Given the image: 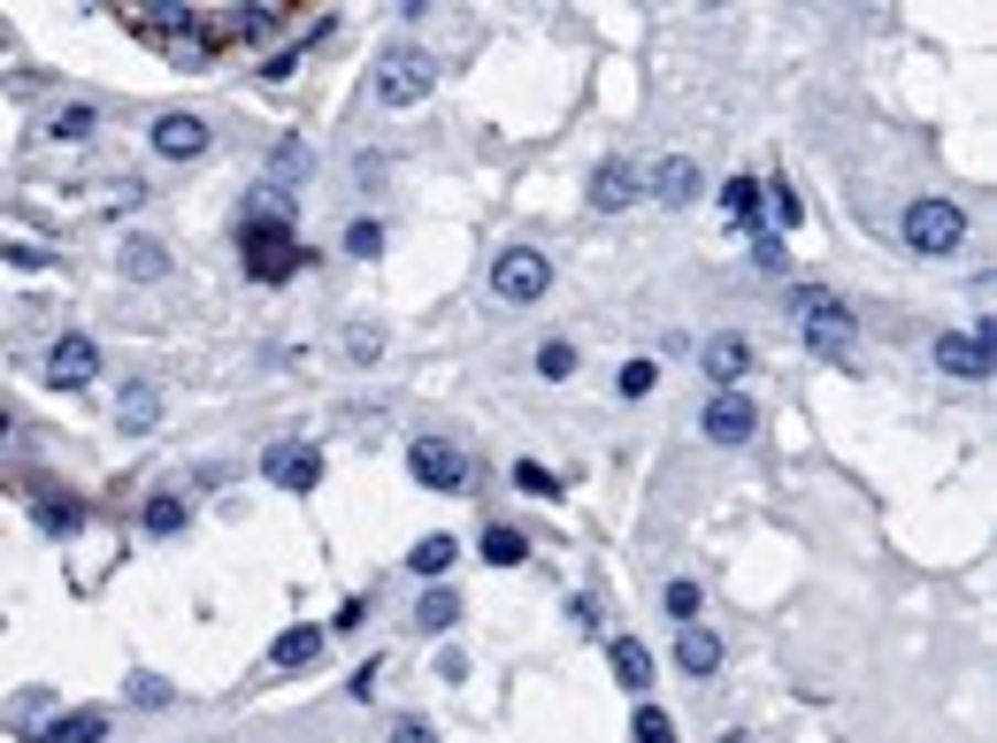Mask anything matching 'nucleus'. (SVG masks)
I'll return each instance as SVG.
<instances>
[{
	"instance_id": "f257e3e1",
	"label": "nucleus",
	"mask_w": 997,
	"mask_h": 743,
	"mask_svg": "<svg viewBox=\"0 0 997 743\" xmlns=\"http://www.w3.org/2000/svg\"><path fill=\"white\" fill-rule=\"evenodd\" d=\"M238 254H246V277H254V284H285V277L308 269V254L292 246V200H285L277 184L254 192V207H246V223H238Z\"/></svg>"
},
{
	"instance_id": "f03ea898",
	"label": "nucleus",
	"mask_w": 997,
	"mask_h": 743,
	"mask_svg": "<svg viewBox=\"0 0 997 743\" xmlns=\"http://www.w3.org/2000/svg\"><path fill=\"white\" fill-rule=\"evenodd\" d=\"M783 306H791L798 337H806L822 360H844V353H851V330H859V322H851V306H844L829 284H798V292L783 299Z\"/></svg>"
},
{
	"instance_id": "7ed1b4c3",
	"label": "nucleus",
	"mask_w": 997,
	"mask_h": 743,
	"mask_svg": "<svg viewBox=\"0 0 997 743\" xmlns=\"http://www.w3.org/2000/svg\"><path fill=\"white\" fill-rule=\"evenodd\" d=\"M898 230H905V246H913L921 261H944V254L967 246V207H960V200H913Z\"/></svg>"
},
{
	"instance_id": "20e7f679",
	"label": "nucleus",
	"mask_w": 997,
	"mask_h": 743,
	"mask_svg": "<svg viewBox=\"0 0 997 743\" xmlns=\"http://www.w3.org/2000/svg\"><path fill=\"white\" fill-rule=\"evenodd\" d=\"M430 85H438V62L422 46H384L376 54V100L384 108H422Z\"/></svg>"
},
{
	"instance_id": "39448f33",
	"label": "nucleus",
	"mask_w": 997,
	"mask_h": 743,
	"mask_svg": "<svg viewBox=\"0 0 997 743\" xmlns=\"http://www.w3.org/2000/svg\"><path fill=\"white\" fill-rule=\"evenodd\" d=\"M407 475H415L422 491H469V483H476V460L461 445H446V438H415V445H407Z\"/></svg>"
},
{
	"instance_id": "423d86ee",
	"label": "nucleus",
	"mask_w": 997,
	"mask_h": 743,
	"mask_svg": "<svg viewBox=\"0 0 997 743\" xmlns=\"http://www.w3.org/2000/svg\"><path fill=\"white\" fill-rule=\"evenodd\" d=\"M492 292L506 299V306H529V299L553 292V261L537 254V246H506L492 261Z\"/></svg>"
},
{
	"instance_id": "0eeeda50",
	"label": "nucleus",
	"mask_w": 997,
	"mask_h": 743,
	"mask_svg": "<svg viewBox=\"0 0 997 743\" xmlns=\"http://www.w3.org/2000/svg\"><path fill=\"white\" fill-rule=\"evenodd\" d=\"M698 430H706V445H752V430H760V407H752V391L737 384V391H706V407H698Z\"/></svg>"
},
{
	"instance_id": "6e6552de",
	"label": "nucleus",
	"mask_w": 997,
	"mask_h": 743,
	"mask_svg": "<svg viewBox=\"0 0 997 743\" xmlns=\"http://www.w3.org/2000/svg\"><path fill=\"white\" fill-rule=\"evenodd\" d=\"M936 368H944L952 384H990V322L944 330V337H936Z\"/></svg>"
},
{
	"instance_id": "1a4fd4ad",
	"label": "nucleus",
	"mask_w": 997,
	"mask_h": 743,
	"mask_svg": "<svg viewBox=\"0 0 997 743\" xmlns=\"http://www.w3.org/2000/svg\"><path fill=\"white\" fill-rule=\"evenodd\" d=\"M93 376H100V337L62 330V337L46 345V384H54V391H85Z\"/></svg>"
},
{
	"instance_id": "9d476101",
	"label": "nucleus",
	"mask_w": 997,
	"mask_h": 743,
	"mask_svg": "<svg viewBox=\"0 0 997 743\" xmlns=\"http://www.w3.org/2000/svg\"><path fill=\"white\" fill-rule=\"evenodd\" d=\"M147 147L162 153V161H200V153H207V116H192V108H162V116H154V131H147Z\"/></svg>"
},
{
	"instance_id": "9b49d317",
	"label": "nucleus",
	"mask_w": 997,
	"mask_h": 743,
	"mask_svg": "<svg viewBox=\"0 0 997 743\" xmlns=\"http://www.w3.org/2000/svg\"><path fill=\"white\" fill-rule=\"evenodd\" d=\"M637 192H645V169H637V161L607 153V161L591 169V207H599V215H622V207H637Z\"/></svg>"
},
{
	"instance_id": "f8f14e48",
	"label": "nucleus",
	"mask_w": 997,
	"mask_h": 743,
	"mask_svg": "<svg viewBox=\"0 0 997 743\" xmlns=\"http://www.w3.org/2000/svg\"><path fill=\"white\" fill-rule=\"evenodd\" d=\"M261 475H269L277 491H315V483H323V452L315 445H269L261 452Z\"/></svg>"
},
{
	"instance_id": "ddd939ff",
	"label": "nucleus",
	"mask_w": 997,
	"mask_h": 743,
	"mask_svg": "<svg viewBox=\"0 0 997 743\" xmlns=\"http://www.w3.org/2000/svg\"><path fill=\"white\" fill-rule=\"evenodd\" d=\"M645 192H653L661 207H690V200L706 192V176H698V161H690V153H661V161H653V176H645Z\"/></svg>"
},
{
	"instance_id": "4468645a",
	"label": "nucleus",
	"mask_w": 997,
	"mask_h": 743,
	"mask_svg": "<svg viewBox=\"0 0 997 743\" xmlns=\"http://www.w3.org/2000/svg\"><path fill=\"white\" fill-rule=\"evenodd\" d=\"M607 659H614V682L645 706L653 698V644L645 636H607Z\"/></svg>"
},
{
	"instance_id": "2eb2a0df",
	"label": "nucleus",
	"mask_w": 997,
	"mask_h": 743,
	"mask_svg": "<svg viewBox=\"0 0 997 743\" xmlns=\"http://www.w3.org/2000/svg\"><path fill=\"white\" fill-rule=\"evenodd\" d=\"M698 360H706L714 391H737V384L752 376V345H744V337H706V353H698Z\"/></svg>"
},
{
	"instance_id": "dca6fc26",
	"label": "nucleus",
	"mask_w": 997,
	"mask_h": 743,
	"mask_svg": "<svg viewBox=\"0 0 997 743\" xmlns=\"http://www.w3.org/2000/svg\"><path fill=\"white\" fill-rule=\"evenodd\" d=\"M154 422H162V384H124L116 391V430L124 438H147Z\"/></svg>"
},
{
	"instance_id": "f3484780",
	"label": "nucleus",
	"mask_w": 997,
	"mask_h": 743,
	"mask_svg": "<svg viewBox=\"0 0 997 743\" xmlns=\"http://www.w3.org/2000/svg\"><path fill=\"white\" fill-rule=\"evenodd\" d=\"M675 667H683V675H698V682H706V675H721V636H714V628H698V621H683V628H675Z\"/></svg>"
},
{
	"instance_id": "a211bd4d",
	"label": "nucleus",
	"mask_w": 997,
	"mask_h": 743,
	"mask_svg": "<svg viewBox=\"0 0 997 743\" xmlns=\"http://www.w3.org/2000/svg\"><path fill=\"white\" fill-rule=\"evenodd\" d=\"M315 659H323V628H285V636L269 644V667H277V675H308Z\"/></svg>"
},
{
	"instance_id": "6ab92c4d",
	"label": "nucleus",
	"mask_w": 997,
	"mask_h": 743,
	"mask_svg": "<svg viewBox=\"0 0 997 743\" xmlns=\"http://www.w3.org/2000/svg\"><path fill=\"white\" fill-rule=\"evenodd\" d=\"M39 743H108V713H100V706H77V713H54V721L39 729Z\"/></svg>"
},
{
	"instance_id": "aec40b11",
	"label": "nucleus",
	"mask_w": 997,
	"mask_h": 743,
	"mask_svg": "<svg viewBox=\"0 0 997 743\" xmlns=\"http://www.w3.org/2000/svg\"><path fill=\"white\" fill-rule=\"evenodd\" d=\"M116 269H124L131 284H154V277H169V246H162V238H147V230H139V238H124V254H116Z\"/></svg>"
},
{
	"instance_id": "412c9836",
	"label": "nucleus",
	"mask_w": 997,
	"mask_h": 743,
	"mask_svg": "<svg viewBox=\"0 0 997 743\" xmlns=\"http://www.w3.org/2000/svg\"><path fill=\"white\" fill-rule=\"evenodd\" d=\"M461 560V545L453 537H422L415 552H407V575H422V583H446V568Z\"/></svg>"
},
{
	"instance_id": "4be33fe9",
	"label": "nucleus",
	"mask_w": 997,
	"mask_h": 743,
	"mask_svg": "<svg viewBox=\"0 0 997 743\" xmlns=\"http://www.w3.org/2000/svg\"><path fill=\"white\" fill-rule=\"evenodd\" d=\"M453 621H461V597L446 591V583H430V597L415 605V628H422V636H446Z\"/></svg>"
},
{
	"instance_id": "5701e85b",
	"label": "nucleus",
	"mask_w": 997,
	"mask_h": 743,
	"mask_svg": "<svg viewBox=\"0 0 997 743\" xmlns=\"http://www.w3.org/2000/svg\"><path fill=\"white\" fill-rule=\"evenodd\" d=\"M476 552H484V560H492V568H522V560H529V537H522V529H506V521H499V529H484V545H476Z\"/></svg>"
},
{
	"instance_id": "b1692460",
	"label": "nucleus",
	"mask_w": 997,
	"mask_h": 743,
	"mask_svg": "<svg viewBox=\"0 0 997 743\" xmlns=\"http://www.w3.org/2000/svg\"><path fill=\"white\" fill-rule=\"evenodd\" d=\"M721 207H729V223L752 230V223H760V176H729V184H721Z\"/></svg>"
},
{
	"instance_id": "393cba45",
	"label": "nucleus",
	"mask_w": 997,
	"mask_h": 743,
	"mask_svg": "<svg viewBox=\"0 0 997 743\" xmlns=\"http://www.w3.org/2000/svg\"><path fill=\"white\" fill-rule=\"evenodd\" d=\"M277 31H285V8H269V0L238 8V23H231V39H277Z\"/></svg>"
},
{
	"instance_id": "a878e982",
	"label": "nucleus",
	"mask_w": 997,
	"mask_h": 743,
	"mask_svg": "<svg viewBox=\"0 0 997 743\" xmlns=\"http://www.w3.org/2000/svg\"><path fill=\"white\" fill-rule=\"evenodd\" d=\"M308 169H315V153L300 147V139H285V147L269 153V176H277V184H308Z\"/></svg>"
},
{
	"instance_id": "bb28decb",
	"label": "nucleus",
	"mask_w": 997,
	"mask_h": 743,
	"mask_svg": "<svg viewBox=\"0 0 997 743\" xmlns=\"http://www.w3.org/2000/svg\"><path fill=\"white\" fill-rule=\"evenodd\" d=\"M147 537H184V498H169V491L147 498Z\"/></svg>"
},
{
	"instance_id": "cd10ccee",
	"label": "nucleus",
	"mask_w": 997,
	"mask_h": 743,
	"mask_svg": "<svg viewBox=\"0 0 997 743\" xmlns=\"http://www.w3.org/2000/svg\"><path fill=\"white\" fill-rule=\"evenodd\" d=\"M630 736H637V743H675V721H667L661 706H653V698H645V706H637V713H630Z\"/></svg>"
},
{
	"instance_id": "c85d7f7f",
	"label": "nucleus",
	"mask_w": 997,
	"mask_h": 743,
	"mask_svg": "<svg viewBox=\"0 0 997 743\" xmlns=\"http://www.w3.org/2000/svg\"><path fill=\"white\" fill-rule=\"evenodd\" d=\"M345 254H353V261H376V254H384V223H368V215L345 223Z\"/></svg>"
},
{
	"instance_id": "c756f323",
	"label": "nucleus",
	"mask_w": 997,
	"mask_h": 743,
	"mask_svg": "<svg viewBox=\"0 0 997 743\" xmlns=\"http://www.w3.org/2000/svg\"><path fill=\"white\" fill-rule=\"evenodd\" d=\"M514 491H529V498H560V475H553V467H537V460H514Z\"/></svg>"
},
{
	"instance_id": "7c9ffc66",
	"label": "nucleus",
	"mask_w": 997,
	"mask_h": 743,
	"mask_svg": "<svg viewBox=\"0 0 997 743\" xmlns=\"http://www.w3.org/2000/svg\"><path fill=\"white\" fill-rule=\"evenodd\" d=\"M768 200H775V223L791 230V223H798V192H791L783 176H768V184H760V207H768Z\"/></svg>"
},
{
	"instance_id": "2f4dec72",
	"label": "nucleus",
	"mask_w": 997,
	"mask_h": 743,
	"mask_svg": "<svg viewBox=\"0 0 997 743\" xmlns=\"http://www.w3.org/2000/svg\"><path fill=\"white\" fill-rule=\"evenodd\" d=\"M653 384H661V368H653V360H622V384H614V391H622V399H645Z\"/></svg>"
},
{
	"instance_id": "473e14b6",
	"label": "nucleus",
	"mask_w": 997,
	"mask_h": 743,
	"mask_svg": "<svg viewBox=\"0 0 997 743\" xmlns=\"http://www.w3.org/2000/svg\"><path fill=\"white\" fill-rule=\"evenodd\" d=\"M537 376H553V384H560V376H576V345H560V337H553V345L537 353Z\"/></svg>"
},
{
	"instance_id": "72a5a7b5",
	"label": "nucleus",
	"mask_w": 997,
	"mask_h": 743,
	"mask_svg": "<svg viewBox=\"0 0 997 743\" xmlns=\"http://www.w3.org/2000/svg\"><path fill=\"white\" fill-rule=\"evenodd\" d=\"M667 613H675V621H698V583H690V575L667 583Z\"/></svg>"
},
{
	"instance_id": "f704fd0d",
	"label": "nucleus",
	"mask_w": 997,
	"mask_h": 743,
	"mask_svg": "<svg viewBox=\"0 0 997 743\" xmlns=\"http://www.w3.org/2000/svg\"><path fill=\"white\" fill-rule=\"evenodd\" d=\"M392 743H438V729H430L422 713H399V721H392Z\"/></svg>"
},
{
	"instance_id": "c9c22d12",
	"label": "nucleus",
	"mask_w": 997,
	"mask_h": 743,
	"mask_svg": "<svg viewBox=\"0 0 997 743\" xmlns=\"http://www.w3.org/2000/svg\"><path fill=\"white\" fill-rule=\"evenodd\" d=\"M752 269H760V277H783V238H760V246H752Z\"/></svg>"
},
{
	"instance_id": "e433bc0d",
	"label": "nucleus",
	"mask_w": 997,
	"mask_h": 743,
	"mask_svg": "<svg viewBox=\"0 0 997 743\" xmlns=\"http://www.w3.org/2000/svg\"><path fill=\"white\" fill-rule=\"evenodd\" d=\"M77 521H85V514H77V506H69V498H46V529H54V537H69V529H77Z\"/></svg>"
},
{
	"instance_id": "4c0bfd02",
	"label": "nucleus",
	"mask_w": 997,
	"mask_h": 743,
	"mask_svg": "<svg viewBox=\"0 0 997 743\" xmlns=\"http://www.w3.org/2000/svg\"><path fill=\"white\" fill-rule=\"evenodd\" d=\"M93 131V108H69V116H54V139H85Z\"/></svg>"
},
{
	"instance_id": "58836bf2",
	"label": "nucleus",
	"mask_w": 997,
	"mask_h": 743,
	"mask_svg": "<svg viewBox=\"0 0 997 743\" xmlns=\"http://www.w3.org/2000/svg\"><path fill=\"white\" fill-rule=\"evenodd\" d=\"M0 254H8L15 269H46V261H54V246H0Z\"/></svg>"
},
{
	"instance_id": "ea45409f",
	"label": "nucleus",
	"mask_w": 997,
	"mask_h": 743,
	"mask_svg": "<svg viewBox=\"0 0 997 743\" xmlns=\"http://www.w3.org/2000/svg\"><path fill=\"white\" fill-rule=\"evenodd\" d=\"M361 621H368V597H345V605L331 613V628H337V636H345V628H361Z\"/></svg>"
},
{
	"instance_id": "a19ab883",
	"label": "nucleus",
	"mask_w": 997,
	"mask_h": 743,
	"mask_svg": "<svg viewBox=\"0 0 997 743\" xmlns=\"http://www.w3.org/2000/svg\"><path fill=\"white\" fill-rule=\"evenodd\" d=\"M131 698H139V706H169V690L154 682V675H139V682H131Z\"/></svg>"
},
{
	"instance_id": "79ce46f5",
	"label": "nucleus",
	"mask_w": 997,
	"mask_h": 743,
	"mask_svg": "<svg viewBox=\"0 0 997 743\" xmlns=\"http://www.w3.org/2000/svg\"><path fill=\"white\" fill-rule=\"evenodd\" d=\"M721 743H760V736H752V729H729V736H721Z\"/></svg>"
},
{
	"instance_id": "37998d69",
	"label": "nucleus",
	"mask_w": 997,
	"mask_h": 743,
	"mask_svg": "<svg viewBox=\"0 0 997 743\" xmlns=\"http://www.w3.org/2000/svg\"><path fill=\"white\" fill-rule=\"evenodd\" d=\"M0 430H8V414H0Z\"/></svg>"
}]
</instances>
